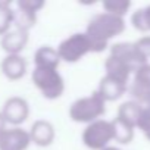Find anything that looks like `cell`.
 Wrapping results in <instances>:
<instances>
[{"instance_id":"7","label":"cell","mask_w":150,"mask_h":150,"mask_svg":"<svg viewBox=\"0 0 150 150\" xmlns=\"http://www.w3.org/2000/svg\"><path fill=\"white\" fill-rule=\"evenodd\" d=\"M30 146L28 129L22 127H6L0 134V150H28Z\"/></svg>"},{"instance_id":"16","label":"cell","mask_w":150,"mask_h":150,"mask_svg":"<svg viewBox=\"0 0 150 150\" xmlns=\"http://www.w3.org/2000/svg\"><path fill=\"white\" fill-rule=\"evenodd\" d=\"M37 19H38V15L27 12V11H22L19 8H15L13 9V24H12V28H16V30H21V31L30 34V31L35 27Z\"/></svg>"},{"instance_id":"1","label":"cell","mask_w":150,"mask_h":150,"mask_svg":"<svg viewBox=\"0 0 150 150\" xmlns=\"http://www.w3.org/2000/svg\"><path fill=\"white\" fill-rule=\"evenodd\" d=\"M125 19L113 16L106 12H100L94 15L84 34L87 35L90 46H91V53H102L109 47V41L118 35H121L125 31Z\"/></svg>"},{"instance_id":"10","label":"cell","mask_w":150,"mask_h":150,"mask_svg":"<svg viewBox=\"0 0 150 150\" xmlns=\"http://www.w3.org/2000/svg\"><path fill=\"white\" fill-rule=\"evenodd\" d=\"M109 54L113 56V57H116V59H119V60H122L125 65H128V66L132 69V74H134V71H135L138 66L147 63V62L140 56V53L137 52L134 43H127V41L115 43V44L110 46V53H109Z\"/></svg>"},{"instance_id":"13","label":"cell","mask_w":150,"mask_h":150,"mask_svg":"<svg viewBox=\"0 0 150 150\" xmlns=\"http://www.w3.org/2000/svg\"><path fill=\"white\" fill-rule=\"evenodd\" d=\"M105 75L112 80H116L122 84H127L128 86V81L131 78V75H132V69L125 65L122 60L113 57V56H108L106 60H105Z\"/></svg>"},{"instance_id":"4","label":"cell","mask_w":150,"mask_h":150,"mask_svg":"<svg viewBox=\"0 0 150 150\" xmlns=\"http://www.w3.org/2000/svg\"><path fill=\"white\" fill-rule=\"evenodd\" d=\"M81 141L90 150H103L105 147L110 146V143L113 141L112 121L102 118L86 125L81 134Z\"/></svg>"},{"instance_id":"22","label":"cell","mask_w":150,"mask_h":150,"mask_svg":"<svg viewBox=\"0 0 150 150\" xmlns=\"http://www.w3.org/2000/svg\"><path fill=\"white\" fill-rule=\"evenodd\" d=\"M44 6H46V2H43V0H18L15 8H19L22 11H27V12L38 15V12Z\"/></svg>"},{"instance_id":"23","label":"cell","mask_w":150,"mask_h":150,"mask_svg":"<svg viewBox=\"0 0 150 150\" xmlns=\"http://www.w3.org/2000/svg\"><path fill=\"white\" fill-rule=\"evenodd\" d=\"M131 25L140 33H149L146 15H144V8H140L131 13Z\"/></svg>"},{"instance_id":"14","label":"cell","mask_w":150,"mask_h":150,"mask_svg":"<svg viewBox=\"0 0 150 150\" xmlns=\"http://www.w3.org/2000/svg\"><path fill=\"white\" fill-rule=\"evenodd\" d=\"M60 63L62 62L57 54V50L53 46H41L34 53V68L59 69Z\"/></svg>"},{"instance_id":"6","label":"cell","mask_w":150,"mask_h":150,"mask_svg":"<svg viewBox=\"0 0 150 150\" xmlns=\"http://www.w3.org/2000/svg\"><path fill=\"white\" fill-rule=\"evenodd\" d=\"M0 113L8 127H21L30 118V103L21 96H12L6 99Z\"/></svg>"},{"instance_id":"17","label":"cell","mask_w":150,"mask_h":150,"mask_svg":"<svg viewBox=\"0 0 150 150\" xmlns=\"http://www.w3.org/2000/svg\"><path fill=\"white\" fill-rule=\"evenodd\" d=\"M13 24V8L9 0H0V37L6 34Z\"/></svg>"},{"instance_id":"24","label":"cell","mask_w":150,"mask_h":150,"mask_svg":"<svg viewBox=\"0 0 150 150\" xmlns=\"http://www.w3.org/2000/svg\"><path fill=\"white\" fill-rule=\"evenodd\" d=\"M134 46H135L137 52L140 53V56L146 62H149V59H150V35L140 37L137 41H134Z\"/></svg>"},{"instance_id":"5","label":"cell","mask_w":150,"mask_h":150,"mask_svg":"<svg viewBox=\"0 0 150 150\" xmlns=\"http://www.w3.org/2000/svg\"><path fill=\"white\" fill-rule=\"evenodd\" d=\"M60 62L77 63L83 60L88 53H91V46L84 33H74L59 43L56 47Z\"/></svg>"},{"instance_id":"18","label":"cell","mask_w":150,"mask_h":150,"mask_svg":"<svg viewBox=\"0 0 150 150\" xmlns=\"http://www.w3.org/2000/svg\"><path fill=\"white\" fill-rule=\"evenodd\" d=\"M102 8L103 12L106 13H110L118 18H124L131 9V2H128V0H106V2L102 3Z\"/></svg>"},{"instance_id":"2","label":"cell","mask_w":150,"mask_h":150,"mask_svg":"<svg viewBox=\"0 0 150 150\" xmlns=\"http://www.w3.org/2000/svg\"><path fill=\"white\" fill-rule=\"evenodd\" d=\"M68 113H69L71 121L77 122V124L88 125L103 118V115L106 113V102L94 90L88 96L74 100L72 105L69 106Z\"/></svg>"},{"instance_id":"15","label":"cell","mask_w":150,"mask_h":150,"mask_svg":"<svg viewBox=\"0 0 150 150\" xmlns=\"http://www.w3.org/2000/svg\"><path fill=\"white\" fill-rule=\"evenodd\" d=\"M141 109L143 106L140 103H137L135 100H127L124 102L119 108H118V112H116V121L131 127V128H137V121H138V116L141 113Z\"/></svg>"},{"instance_id":"28","label":"cell","mask_w":150,"mask_h":150,"mask_svg":"<svg viewBox=\"0 0 150 150\" xmlns=\"http://www.w3.org/2000/svg\"><path fill=\"white\" fill-rule=\"evenodd\" d=\"M103 150H121L119 147H115V146H108V147H105Z\"/></svg>"},{"instance_id":"25","label":"cell","mask_w":150,"mask_h":150,"mask_svg":"<svg viewBox=\"0 0 150 150\" xmlns=\"http://www.w3.org/2000/svg\"><path fill=\"white\" fill-rule=\"evenodd\" d=\"M129 93L132 96V100H135L137 103H140L143 108L150 109V90H138L131 87Z\"/></svg>"},{"instance_id":"3","label":"cell","mask_w":150,"mask_h":150,"mask_svg":"<svg viewBox=\"0 0 150 150\" xmlns=\"http://www.w3.org/2000/svg\"><path fill=\"white\" fill-rule=\"evenodd\" d=\"M31 81L47 100H57L65 93V80L59 69L34 68L31 72Z\"/></svg>"},{"instance_id":"19","label":"cell","mask_w":150,"mask_h":150,"mask_svg":"<svg viewBox=\"0 0 150 150\" xmlns=\"http://www.w3.org/2000/svg\"><path fill=\"white\" fill-rule=\"evenodd\" d=\"M112 125H113V141L119 143V144H129L134 138V128L112 119Z\"/></svg>"},{"instance_id":"27","label":"cell","mask_w":150,"mask_h":150,"mask_svg":"<svg viewBox=\"0 0 150 150\" xmlns=\"http://www.w3.org/2000/svg\"><path fill=\"white\" fill-rule=\"evenodd\" d=\"M6 127H8V125H6V122H5V119H3L2 113H0V134H2V131H3Z\"/></svg>"},{"instance_id":"21","label":"cell","mask_w":150,"mask_h":150,"mask_svg":"<svg viewBox=\"0 0 150 150\" xmlns=\"http://www.w3.org/2000/svg\"><path fill=\"white\" fill-rule=\"evenodd\" d=\"M135 129H140L143 132V135L150 141V109H147V108L141 109V113L138 116Z\"/></svg>"},{"instance_id":"26","label":"cell","mask_w":150,"mask_h":150,"mask_svg":"<svg viewBox=\"0 0 150 150\" xmlns=\"http://www.w3.org/2000/svg\"><path fill=\"white\" fill-rule=\"evenodd\" d=\"M144 15H146V22H147V30L150 33V5L144 8Z\"/></svg>"},{"instance_id":"9","label":"cell","mask_w":150,"mask_h":150,"mask_svg":"<svg viewBox=\"0 0 150 150\" xmlns=\"http://www.w3.org/2000/svg\"><path fill=\"white\" fill-rule=\"evenodd\" d=\"M0 71L6 80L19 81L27 75L28 62L22 54H6L0 63Z\"/></svg>"},{"instance_id":"12","label":"cell","mask_w":150,"mask_h":150,"mask_svg":"<svg viewBox=\"0 0 150 150\" xmlns=\"http://www.w3.org/2000/svg\"><path fill=\"white\" fill-rule=\"evenodd\" d=\"M128 90V86L127 84H122L116 80H112L109 77H105L100 80L99 83V87H97V94L108 103V102H116L119 100Z\"/></svg>"},{"instance_id":"11","label":"cell","mask_w":150,"mask_h":150,"mask_svg":"<svg viewBox=\"0 0 150 150\" xmlns=\"http://www.w3.org/2000/svg\"><path fill=\"white\" fill-rule=\"evenodd\" d=\"M30 41V34L16 28H11L0 37V47L6 54H22Z\"/></svg>"},{"instance_id":"20","label":"cell","mask_w":150,"mask_h":150,"mask_svg":"<svg viewBox=\"0 0 150 150\" xmlns=\"http://www.w3.org/2000/svg\"><path fill=\"white\" fill-rule=\"evenodd\" d=\"M138 90H150V63H144L134 71V81L132 86Z\"/></svg>"},{"instance_id":"8","label":"cell","mask_w":150,"mask_h":150,"mask_svg":"<svg viewBox=\"0 0 150 150\" xmlns=\"http://www.w3.org/2000/svg\"><path fill=\"white\" fill-rule=\"evenodd\" d=\"M31 144L37 147H49L56 140V129L54 125L47 119H37L28 129Z\"/></svg>"}]
</instances>
